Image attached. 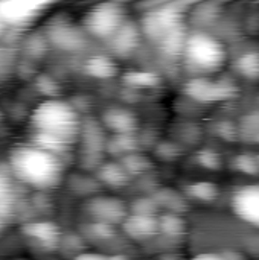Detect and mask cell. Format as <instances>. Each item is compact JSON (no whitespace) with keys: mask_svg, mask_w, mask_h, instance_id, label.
I'll use <instances>...</instances> for the list:
<instances>
[{"mask_svg":"<svg viewBox=\"0 0 259 260\" xmlns=\"http://www.w3.org/2000/svg\"><path fill=\"white\" fill-rule=\"evenodd\" d=\"M81 125L79 113L72 104L47 98L31 114V143L61 157L79 136Z\"/></svg>","mask_w":259,"mask_h":260,"instance_id":"1","label":"cell"},{"mask_svg":"<svg viewBox=\"0 0 259 260\" xmlns=\"http://www.w3.org/2000/svg\"><path fill=\"white\" fill-rule=\"evenodd\" d=\"M8 166L15 180L38 190L56 187L64 175L61 157L34 143L15 146L9 152Z\"/></svg>","mask_w":259,"mask_h":260,"instance_id":"2","label":"cell"},{"mask_svg":"<svg viewBox=\"0 0 259 260\" xmlns=\"http://www.w3.org/2000/svg\"><path fill=\"white\" fill-rule=\"evenodd\" d=\"M183 56L191 69L198 73L218 72L226 64V47L208 32H192L183 41Z\"/></svg>","mask_w":259,"mask_h":260,"instance_id":"3","label":"cell"},{"mask_svg":"<svg viewBox=\"0 0 259 260\" xmlns=\"http://www.w3.org/2000/svg\"><path fill=\"white\" fill-rule=\"evenodd\" d=\"M125 24V12L116 3L93 6L84 20V26L96 38H113Z\"/></svg>","mask_w":259,"mask_h":260,"instance_id":"4","label":"cell"},{"mask_svg":"<svg viewBox=\"0 0 259 260\" xmlns=\"http://www.w3.org/2000/svg\"><path fill=\"white\" fill-rule=\"evenodd\" d=\"M47 3L32 0H6L0 2V17L6 27L27 26L34 23L47 8Z\"/></svg>","mask_w":259,"mask_h":260,"instance_id":"5","label":"cell"},{"mask_svg":"<svg viewBox=\"0 0 259 260\" xmlns=\"http://www.w3.org/2000/svg\"><path fill=\"white\" fill-rule=\"evenodd\" d=\"M231 207L241 222L259 230V184L238 187L232 193Z\"/></svg>","mask_w":259,"mask_h":260,"instance_id":"6","label":"cell"},{"mask_svg":"<svg viewBox=\"0 0 259 260\" xmlns=\"http://www.w3.org/2000/svg\"><path fill=\"white\" fill-rule=\"evenodd\" d=\"M224 84H217V82H209V81H197L192 82L191 91L192 94L202 98L203 99H221L226 94V88L223 87Z\"/></svg>","mask_w":259,"mask_h":260,"instance_id":"7","label":"cell"},{"mask_svg":"<svg viewBox=\"0 0 259 260\" xmlns=\"http://www.w3.org/2000/svg\"><path fill=\"white\" fill-rule=\"evenodd\" d=\"M26 232H27V235H31L32 238H37L44 245H49L50 242H53L58 238V230L49 222L31 224L26 227Z\"/></svg>","mask_w":259,"mask_h":260,"instance_id":"8","label":"cell"},{"mask_svg":"<svg viewBox=\"0 0 259 260\" xmlns=\"http://www.w3.org/2000/svg\"><path fill=\"white\" fill-rule=\"evenodd\" d=\"M50 38L55 41V44H58L63 49H73L79 41V34H76L73 29H67V27H55L50 34Z\"/></svg>","mask_w":259,"mask_h":260,"instance_id":"9","label":"cell"},{"mask_svg":"<svg viewBox=\"0 0 259 260\" xmlns=\"http://www.w3.org/2000/svg\"><path fill=\"white\" fill-rule=\"evenodd\" d=\"M14 195V184L11 174H8L5 169L0 168V209L8 207L12 201Z\"/></svg>","mask_w":259,"mask_h":260,"instance_id":"10","label":"cell"},{"mask_svg":"<svg viewBox=\"0 0 259 260\" xmlns=\"http://www.w3.org/2000/svg\"><path fill=\"white\" fill-rule=\"evenodd\" d=\"M110 62L105 58H92L87 64V70L89 73L95 75V76H107L110 72Z\"/></svg>","mask_w":259,"mask_h":260,"instance_id":"11","label":"cell"},{"mask_svg":"<svg viewBox=\"0 0 259 260\" xmlns=\"http://www.w3.org/2000/svg\"><path fill=\"white\" fill-rule=\"evenodd\" d=\"M241 67L246 73L249 75H256L259 73V58L255 53H249L241 59Z\"/></svg>","mask_w":259,"mask_h":260,"instance_id":"12","label":"cell"},{"mask_svg":"<svg viewBox=\"0 0 259 260\" xmlns=\"http://www.w3.org/2000/svg\"><path fill=\"white\" fill-rule=\"evenodd\" d=\"M191 260H235L227 253H218V251H203L195 254Z\"/></svg>","mask_w":259,"mask_h":260,"instance_id":"13","label":"cell"},{"mask_svg":"<svg viewBox=\"0 0 259 260\" xmlns=\"http://www.w3.org/2000/svg\"><path fill=\"white\" fill-rule=\"evenodd\" d=\"M72 260H118L116 257L102 254V253H95V251H85V253H79L76 254Z\"/></svg>","mask_w":259,"mask_h":260,"instance_id":"14","label":"cell"},{"mask_svg":"<svg viewBox=\"0 0 259 260\" xmlns=\"http://www.w3.org/2000/svg\"><path fill=\"white\" fill-rule=\"evenodd\" d=\"M5 29H6V24L3 23V20H2V17H0V35L5 32Z\"/></svg>","mask_w":259,"mask_h":260,"instance_id":"15","label":"cell"}]
</instances>
